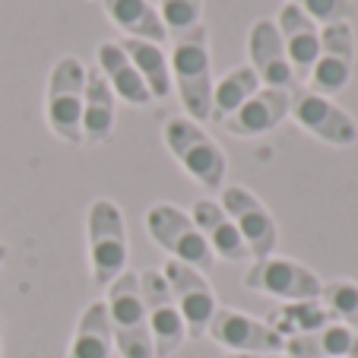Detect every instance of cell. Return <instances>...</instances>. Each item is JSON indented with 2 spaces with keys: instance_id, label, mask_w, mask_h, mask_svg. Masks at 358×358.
<instances>
[{
  "instance_id": "3957f363",
  "label": "cell",
  "mask_w": 358,
  "mask_h": 358,
  "mask_svg": "<svg viewBox=\"0 0 358 358\" xmlns=\"http://www.w3.org/2000/svg\"><path fill=\"white\" fill-rule=\"evenodd\" d=\"M162 136H165L169 152L175 156V162L181 165L200 187H206V190L225 187V169H229L225 152L200 124L190 121V117L175 115L165 121Z\"/></svg>"
},
{
  "instance_id": "7a4b0ae2",
  "label": "cell",
  "mask_w": 358,
  "mask_h": 358,
  "mask_svg": "<svg viewBox=\"0 0 358 358\" xmlns=\"http://www.w3.org/2000/svg\"><path fill=\"white\" fill-rule=\"evenodd\" d=\"M86 235H89V264H92V282L99 289H108L124 270H127L130 244H127V225L124 213L115 200L99 196L89 206L86 216Z\"/></svg>"
},
{
  "instance_id": "d6986e66",
  "label": "cell",
  "mask_w": 358,
  "mask_h": 358,
  "mask_svg": "<svg viewBox=\"0 0 358 358\" xmlns=\"http://www.w3.org/2000/svg\"><path fill=\"white\" fill-rule=\"evenodd\" d=\"M95 57H99L95 67H99L101 76L108 80L115 99H124L127 105H136V108L152 105V95H149L146 83H143V76L136 73V67L130 64V57L124 55V48L117 45V41H101Z\"/></svg>"
},
{
  "instance_id": "9c48e42d",
  "label": "cell",
  "mask_w": 358,
  "mask_h": 358,
  "mask_svg": "<svg viewBox=\"0 0 358 358\" xmlns=\"http://www.w3.org/2000/svg\"><path fill=\"white\" fill-rule=\"evenodd\" d=\"M162 276L171 289V298H175L178 311L184 317V327H187V339H203L206 330H210V320L216 314L219 301L216 292H213L206 273L194 270L187 264H178V260H169L162 266Z\"/></svg>"
},
{
  "instance_id": "8fae6325",
  "label": "cell",
  "mask_w": 358,
  "mask_h": 358,
  "mask_svg": "<svg viewBox=\"0 0 358 358\" xmlns=\"http://www.w3.org/2000/svg\"><path fill=\"white\" fill-rule=\"evenodd\" d=\"M355 67V32L349 22H330L320 26V55L314 61L308 83L317 95H339L352 80Z\"/></svg>"
},
{
  "instance_id": "ba28073f",
  "label": "cell",
  "mask_w": 358,
  "mask_h": 358,
  "mask_svg": "<svg viewBox=\"0 0 358 358\" xmlns=\"http://www.w3.org/2000/svg\"><path fill=\"white\" fill-rule=\"evenodd\" d=\"M140 292L143 304H146V320H149V336H152V349L156 358H169L187 339V327L178 311L171 289L165 282L162 270H143L140 273Z\"/></svg>"
},
{
  "instance_id": "ffe728a7",
  "label": "cell",
  "mask_w": 358,
  "mask_h": 358,
  "mask_svg": "<svg viewBox=\"0 0 358 358\" xmlns=\"http://www.w3.org/2000/svg\"><path fill=\"white\" fill-rule=\"evenodd\" d=\"M117 45L124 48V55L130 57V64L136 67V73L143 76L152 101H165L171 95V64L169 55L162 51V45L156 41H143V38H121Z\"/></svg>"
},
{
  "instance_id": "4316f807",
  "label": "cell",
  "mask_w": 358,
  "mask_h": 358,
  "mask_svg": "<svg viewBox=\"0 0 358 358\" xmlns=\"http://www.w3.org/2000/svg\"><path fill=\"white\" fill-rule=\"evenodd\" d=\"M159 16L169 38L187 35L203 26V0H159Z\"/></svg>"
},
{
  "instance_id": "5bb4252c",
  "label": "cell",
  "mask_w": 358,
  "mask_h": 358,
  "mask_svg": "<svg viewBox=\"0 0 358 358\" xmlns=\"http://www.w3.org/2000/svg\"><path fill=\"white\" fill-rule=\"evenodd\" d=\"M248 61L250 70L260 76V86L270 89H298V76L289 64V55L279 38V29L273 20H257L248 29Z\"/></svg>"
},
{
  "instance_id": "83f0119b",
  "label": "cell",
  "mask_w": 358,
  "mask_h": 358,
  "mask_svg": "<svg viewBox=\"0 0 358 358\" xmlns=\"http://www.w3.org/2000/svg\"><path fill=\"white\" fill-rule=\"evenodd\" d=\"M301 13H308L317 26H330V22H349L355 7L352 0H289Z\"/></svg>"
},
{
  "instance_id": "5b68a950",
  "label": "cell",
  "mask_w": 358,
  "mask_h": 358,
  "mask_svg": "<svg viewBox=\"0 0 358 358\" xmlns=\"http://www.w3.org/2000/svg\"><path fill=\"white\" fill-rule=\"evenodd\" d=\"M83 95H86V67L80 57L64 55L48 73L45 121L51 134L64 143H83Z\"/></svg>"
},
{
  "instance_id": "cb8c5ba5",
  "label": "cell",
  "mask_w": 358,
  "mask_h": 358,
  "mask_svg": "<svg viewBox=\"0 0 358 358\" xmlns=\"http://www.w3.org/2000/svg\"><path fill=\"white\" fill-rule=\"evenodd\" d=\"M260 89V76L250 70V64L244 67H235L229 70L225 76H219L213 83V101H210V121L222 124L225 117H231L244 101Z\"/></svg>"
},
{
  "instance_id": "f546056e",
  "label": "cell",
  "mask_w": 358,
  "mask_h": 358,
  "mask_svg": "<svg viewBox=\"0 0 358 358\" xmlns=\"http://www.w3.org/2000/svg\"><path fill=\"white\" fill-rule=\"evenodd\" d=\"M3 260H7V244H0V266H3Z\"/></svg>"
},
{
  "instance_id": "9a60e30c",
  "label": "cell",
  "mask_w": 358,
  "mask_h": 358,
  "mask_svg": "<svg viewBox=\"0 0 358 358\" xmlns=\"http://www.w3.org/2000/svg\"><path fill=\"white\" fill-rule=\"evenodd\" d=\"M289 111H292V92L260 86L235 115L225 117L222 130H229L231 136H244V140L248 136H260V134H270L273 127H279L289 117Z\"/></svg>"
},
{
  "instance_id": "ac0fdd59",
  "label": "cell",
  "mask_w": 358,
  "mask_h": 358,
  "mask_svg": "<svg viewBox=\"0 0 358 358\" xmlns=\"http://www.w3.org/2000/svg\"><path fill=\"white\" fill-rule=\"evenodd\" d=\"M115 92L99 67L86 70V95H83V143L99 146L115 134Z\"/></svg>"
},
{
  "instance_id": "44dd1931",
  "label": "cell",
  "mask_w": 358,
  "mask_h": 358,
  "mask_svg": "<svg viewBox=\"0 0 358 358\" xmlns=\"http://www.w3.org/2000/svg\"><path fill=\"white\" fill-rule=\"evenodd\" d=\"M101 7H105L108 20L124 32V38H143L156 41V45L169 38L162 16L149 0H101Z\"/></svg>"
},
{
  "instance_id": "e0dca14e",
  "label": "cell",
  "mask_w": 358,
  "mask_h": 358,
  "mask_svg": "<svg viewBox=\"0 0 358 358\" xmlns=\"http://www.w3.org/2000/svg\"><path fill=\"white\" fill-rule=\"evenodd\" d=\"M190 219H194V225L200 229V235L206 238L213 257H222V260H229V264H241V260L250 257L248 244H244V238L238 235L235 222L229 219V213L222 210L219 200H210V196L194 200Z\"/></svg>"
},
{
  "instance_id": "6da1fadb",
  "label": "cell",
  "mask_w": 358,
  "mask_h": 358,
  "mask_svg": "<svg viewBox=\"0 0 358 358\" xmlns=\"http://www.w3.org/2000/svg\"><path fill=\"white\" fill-rule=\"evenodd\" d=\"M171 86L181 95V105L190 121H210L213 101V64L206 26L171 38Z\"/></svg>"
},
{
  "instance_id": "2e32d148",
  "label": "cell",
  "mask_w": 358,
  "mask_h": 358,
  "mask_svg": "<svg viewBox=\"0 0 358 358\" xmlns=\"http://www.w3.org/2000/svg\"><path fill=\"white\" fill-rule=\"evenodd\" d=\"M273 22L279 29V38H282V48L289 55L295 76L298 80L308 76L320 55V26L308 13H301L295 3H282V10H279V16Z\"/></svg>"
},
{
  "instance_id": "4dcf8cb0",
  "label": "cell",
  "mask_w": 358,
  "mask_h": 358,
  "mask_svg": "<svg viewBox=\"0 0 358 358\" xmlns=\"http://www.w3.org/2000/svg\"><path fill=\"white\" fill-rule=\"evenodd\" d=\"M349 358H358V339H355V349H352V355Z\"/></svg>"
},
{
  "instance_id": "7402d4cb",
  "label": "cell",
  "mask_w": 358,
  "mask_h": 358,
  "mask_svg": "<svg viewBox=\"0 0 358 358\" xmlns=\"http://www.w3.org/2000/svg\"><path fill=\"white\" fill-rule=\"evenodd\" d=\"M111 352H115V336L108 324V308L101 298V301L86 304V311L80 314L67 358H111Z\"/></svg>"
},
{
  "instance_id": "484cf974",
  "label": "cell",
  "mask_w": 358,
  "mask_h": 358,
  "mask_svg": "<svg viewBox=\"0 0 358 358\" xmlns=\"http://www.w3.org/2000/svg\"><path fill=\"white\" fill-rule=\"evenodd\" d=\"M320 301L330 311V317H339L352 333H358V285L352 279H330L320 289Z\"/></svg>"
},
{
  "instance_id": "8992f818",
  "label": "cell",
  "mask_w": 358,
  "mask_h": 358,
  "mask_svg": "<svg viewBox=\"0 0 358 358\" xmlns=\"http://www.w3.org/2000/svg\"><path fill=\"white\" fill-rule=\"evenodd\" d=\"M146 231L159 248L169 250L171 260H178V264H187L200 273H210L213 264H216L210 244H206V238H203L200 229L194 225L190 213L178 210L171 203H152V206H149Z\"/></svg>"
},
{
  "instance_id": "f1b7e54d",
  "label": "cell",
  "mask_w": 358,
  "mask_h": 358,
  "mask_svg": "<svg viewBox=\"0 0 358 358\" xmlns=\"http://www.w3.org/2000/svg\"><path fill=\"white\" fill-rule=\"evenodd\" d=\"M225 358H289L285 352H276V355H238V352H231V355H225Z\"/></svg>"
},
{
  "instance_id": "7c38bea8",
  "label": "cell",
  "mask_w": 358,
  "mask_h": 358,
  "mask_svg": "<svg viewBox=\"0 0 358 358\" xmlns=\"http://www.w3.org/2000/svg\"><path fill=\"white\" fill-rule=\"evenodd\" d=\"M292 117L301 130L317 136L327 146H352L358 140V124L345 108H339L333 99L317 95L311 89H295L292 95Z\"/></svg>"
},
{
  "instance_id": "277c9868",
  "label": "cell",
  "mask_w": 358,
  "mask_h": 358,
  "mask_svg": "<svg viewBox=\"0 0 358 358\" xmlns=\"http://www.w3.org/2000/svg\"><path fill=\"white\" fill-rule=\"evenodd\" d=\"M108 324L115 336V349L121 358H156L152 336H149L146 304L140 292V273L124 270L115 282L108 285Z\"/></svg>"
},
{
  "instance_id": "4fadbf2b",
  "label": "cell",
  "mask_w": 358,
  "mask_h": 358,
  "mask_svg": "<svg viewBox=\"0 0 358 358\" xmlns=\"http://www.w3.org/2000/svg\"><path fill=\"white\" fill-rule=\"evenodd\" d=\"M206 333H210L213 343H219L229 352H238V355H276V352H285V339L270 324L250 317L244 311H231V308H216Z\"/></svg>"
},
{
  "instance_id": "603a6c76",
  "label": "cell",
  "mask_w": 358,
  "mask_h": 358,
  "mask_svg": "<svg viewBox=\"0 0 358 358\" xmlns=\"http://www.w3.org/2000/svg\"><path fill=\"white\" fill-rule=\"evenodd\" d=\"M358 333H352L345 324H327L320 330L298 333L285 339L289 358H349L355 349Z\"/></svg>"
},
{
  "instance_id": "52a82bcc",
  "label": "cell",
  "mask_w": 358,
  "mask_h": 358,
  "mask_svg": "<svg viewBox=\"0 0 358 358\" xmlns=\"http://www.w3.org/2000/svg\"><path fill=\"white\" fill-rule=\"evenodd\" d=\"M244 289L260 292L266 298H279V301H317L324 282L317 273L298 260L264 257L254 260L250 270L244 273Z\"/></svg>"
},
{
  "instance_id": "1f68e13d",
  "label": "cell",
  "mask_w": 358,
  "mask_h": 358,
  "mask_svg": "<svg viewBox=\"0 0 358 358\" xmlns=\"http://www.w3.org/2000/svg\"><path fill=\"white\" fill-rule=\"evenodd\" d=\"M0 339H3V317H0Z\"/></svg>"
},
{
  "instance_id": "d4e9b609",
  "label": "cell",
  "mask_w": 358,
  "mask_h": 358,
  "mask_svg": "<svg viewBox=\"0 0 358 358\" xmlns=\"http://www.w3.org/2000/svg\"><path fill=\"white\" fill-rule=\"evenodd\" d=\"M327 324H333V317L324 304H317V301H289L282 311H276L270 320V327L282 339L298 336V333L320 330V327H327Z\"/></svg>"
},
{
  "instance_id": "30bf717a",
  "label": "cell",
  "mask_w": 358,
  "mask_h": 358,
  "mask_svg": "<svg viewBox=\"0 0 358 358\" xmlns=\"http://www.w3.org/2000/svg\"><path fill=\"white\" fill-rule=\"evenodd\" d=\"M222 210L229 213V219L235 222L238 235L248 244V254L254 260L273 257V250L279 244V229L273 213L266 210L257 196L250 194L241 184H231V187H222Z\"/></svg>"
}]
</instances>
